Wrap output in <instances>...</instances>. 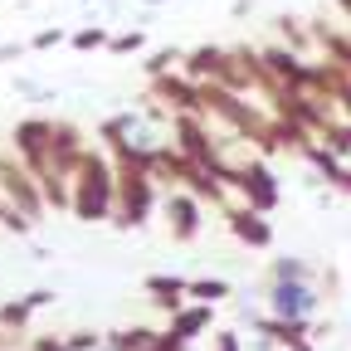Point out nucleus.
I'll list each match as a JSON object with an SVG mask.
<instances>
[{
    "instance_id": "1",
    "label": "nucleus",
    "mask_w": 351,
    "mask_h": 351,
    "mask_svg": "<svg viewBox=\"0 0 351 351\" xmlns=\"http://www.w3.org/2000/svg\"><path fill=\"white\" fill-rule=\"evenodd\" d=\"M117 210V161L108 147H88L73 171V219L78 225H103Z\"/></svg>"
},
{
    "instance_id": "2",
    "label": "nucleus",
    "mask_w": 351,
    "mask_h": 351,
    "mask_svg": "<svg viewBox=\"0 0 351 351\" xmlns=\"http://www.w3.org/2000/svg\"><path fill=\"white\" fill-rule=\"evenodd\" d=\"M0 195H5L15 210H25L29 219H39L44 210H49V200H44L39 181H34V171L10 152V156H0Z\"/></svg>"
},
{
    "instance_id": "3",
    "label": "nucleus",
    "mask_w": 351,
    "mask_h": 351,
    "mask_svg": "<svg viewBox=\"0 0 351 351\" xmlns=\"http://www.w3.org/2000/svg\"><path fill=\"white\" fill-rule=\"evenodd\" d=\"M234 195L249 205V210H258V215H274L278 210V181H274V171H269V161H263L258 152L239 166V176H234Z\"/></svg>"
},
{
    "instance_id": "4",
    "label": "nucleus",
    "mask_w": 351,
    "mask_h": 351,
    "mask_svg": "<svg viewBox=\"0 0 351 351\" xmlns=\"http://www.w3.org/2000/svg\"><path fill=\"white\" fill-rule=\"evenodd\" d=\"M322 293L313 278H269V313L274 317H313Z\"/></svg>"
},
{
    "instance_id": "5",
    "label": "nucleus",
    "mask_w": 351,
    "mask_h": 351,
    "mask_svg": "<svg viewBox=\"0 0 351 351\" xmlns=\"http://www.w3.org/2000/svg\"><path fill=\"white\" fill-rule=\"evenodd\" d=\"M147 98L166 103L171 112H205V103H200V83H195V78H186L181 69L147 78Z\"/></svg>"
},
{
    "instance_id": "6",
    "label": "nucleus",
    "mask_w": 351,
    "mask_h": 351,
    "mask_svg": "<svg viewBox=\"0 0 351 351\" xmlns=\"http://www.w3.org/2000/svg\"><path fill=\"white\" fill-rule=\"evenodd\" d=\"M200 195H191L186 186H171L166 195H161V210H166V225H171V239L176 244H191L195 234H200V225H205V219H200Z\"/></svg>"
},
{
    "instance_id": "7",
    "label": "nucleus",
    "mask_w": 351,
    "mask_h": 351,
    "mask_svg": "<svg viewBox=\"0 0 351 351\" xmlns=\"http://www.w3.org/2000/svg\"><path fill=\"white\" fill-rule=\"evenodd\" d=\"M49 137H54V117H25V122H15V132H10L15 156H20L25 166L49 161Z\"/></svg>"
},
{
    "instance_id": "8",
    "label": "nucleus",
    "mask_w": 351,
    "mask_h": 351,
    "mask_svg": "<svg viewBox=\"0 0 351 351\" xmlns=\"http://www.w3.org/2000/svg\"><path fill=\"white\" fill-rule=\"evenodd\" d=\"M298 156H302L307 166H313V171L322 176V181H327L332 191L351 195V161H346V156H337V152H332L327 142H317V137H313V142H307V147H302Z\"/></svg>"
},
{
    "instance_id": "9",
    "label": "nucleus",
    "mask_w": 351,
    "mask_h": 351,
    "mask_svg": "<svg viewBox=\"0 0 351 351\" xmlns=\"http://www.w3.org/2000/svg\"><path fill=\"white\" fill-rule=\"evenodd\" d=\"M225 225H230V234H234L239 244H249V249H269V244H274V225H269V215L249 210L244 200H239V205H225Z\"/></svg>"
},
{
    "instance_id": "10",
    "label": "nucleus",
    "mask_w": 351,
    "mask_h": 351,
    "mask_svg": "<svg viewBox=\"0 0 351 351\" xmlns=\"http://www.w3.org/2000/svg\"><path fill=\"white\" fill-rule=\"evenodd\" d=\"M83 152H88V142H83V127L78 122H64V117H54V137H49V156H54V166L73 181V171H78V161H83Z\"/></svg>"
},
{
    "instance_id": "11",
    "label": "nucleus",
    "mask_w": 351,
    "mask_h": 351,
    "mask_svg": "<svg viewBox=\"0 0 351 351\" xmlns=\"http://www.w3.org/2000/svg\"><path fill=\"white\" fill-rule=\"evenodd\" d=\"M181 73L195 78V83H225V73H230V49H219V44H200V49H186Z\"/></svg>"
},
{
    "instance_id": "12",
    "label": "nucleus",
    "mask_w": 351,
    "mask_h": 351,
    "mask_svg": "<svg viewBox=\"0 0 351 351\" xmlns=\"http://www.w3.org/2000/svg\"><path fill=\"white\" fill-rule=\"evenodd\" d=\"M142 293H147V302L156 307V313H181L186 307V298H191V278H176V274H152L147 283H142Z\"/></svg>"
},
{
    "instance_id": "13",
    "label": "nucleus",
    "mask_w": 351,
    "mask_h": 351,
    "mask_svg": "<svg viewBox=\"0 0 351 351\" xmlns=\"http://www.w3.org/2000/svg\"><path fill=\"white\" fill-rule=\"evenodd\" d=\"M249 322L263 332V337H274V346H298V341H313V317H254L249 313Z\"/></svg>"
},
{
    "instance_id": "14",
    "label": "nucleus",
    "mask_w": 351,
    "mask_h": 351,
    "mask_svg": "<svg viewBox=\"0 0 351 351\" xmlns=\"http://www.w3.org/2000/svg\"><path fill=\"white\" fill-rule=\"evenodd\" d=\"M313 39H317L322 59H332V64H341V69L351 73V20H346V25H327V20H313Z\"/></svg>"
},
{
    "instance_id": "15",
    "label": "nucleus",
    "mask_w": 351,
    "mask_h": 351,
    "mask_svg": "<svg viewBox=\"0 0 351 351\" xmlns=\"http://www.w3.org/2000/svg\"><path fill=\"white\" fill-rule=\"evenodd\" d=\"M210 322H215V302H186L181 313H171V317H166V327H171V332H181L186 341L205 337Z\"/></svg>"
},
{
    "instance_id": "16",
    "label": "nucleus",
    "mask_w": 351,
    "mask_h": 351,
    "mask_svg": "<svg viewBox=\"0 0 351 351\" xmlns=\"http://www.w3.org/2000/svg\"><path fill=\"white\" fill-rule=\"evenodd\" d=\"M278 25V44H288V49H298V54H307V49H313V25H302V20H293V15H278L274 20ZM307 59H313V54H307Z\"/></svg>"
},
{
    "instance_id": "17",
    "label": "nucleus",
    "mask_w": 351,
    "mask_h": 351,
    "mask_svg": "<svg viewBox=\"0 0 351 351\" xmlns=\"http://www.w3.org/2000/svg\"><path fill=\"white\" fill-rule=\"evenodd\" d=\"M34 313H39V307L29 302V293H25V298H10V302H0V332H25Z\"/></svg>"
},
{
    "instance_id": "18",
    "label": "nucleus",
    "mask_w": 351,
    "mask_h": 351,
    "mask_svg": "<svg viewBox=\"0 0 351 351\" xmlns=\"http://www.w3.org/2000/svg\"><path fill=\"white\" fill-rule=\"evenodd\" d=\"M108 346L112 351H147V346H156V327H117V332H108Z\"/></svg>"
},
{
    "instance_id": "19",
    "label": "nucleus",
    "mask_w": 351,
    "mask_h": 351,
    "mask_svg": "<svg viewBox=\"0 0 351 351\" xmlns=\"http://www.w3.org/2000/svg\"><path fill=\"white\" fill-rule=\"evenodd\" d=\"M108 39H112V29L108 25H78L73 34H69V44L78 54H93V49H108Z\"/></svg>"
},
{
    "instance_id": "20",
    "label": "nucleus",
    "mask_w": 351,
    "mask_h": 351,
    "mask_svg": "<svg viewBox=\"0 0 351 351\" xmlns=\"http://www.w3.org/2000/svg\"><path fill=\"white\" fill-rule=\"evenodd\" d=\"M137 132H142V112H117V117H108L98 127V137L103 142H122V137H137Z\"/></svg>"
},
{
    "instance_id": "21",
    "label": "nucleus",
    "mask_w": 351,
    "mask_h": 351,
    "mask_svg": "<svg viewBox=\"0 0 351 351\" xmlns=\"http://www.w3.org/2000/svg\"><path fill=\"white\" fill-rule=\"evenodd\" d=\"M234 288H230V278H191V298L195 302H225Z\"/></svg>"
},
{
    "instance_id": "22",
    "label": "nucleus",
    "mask_w": 351,
    "mask_h": 351,
    "mask_svg": "<svg viewBox=\"0 0 351 351\" xmlns=\"http://www.w3.org/2000/svg\"><path fill=\"white\" fill-rule=\"evenodd\" d=\"M317 142H327V147H332L337 156H346V161H351V117H337V122H332V127L322 132Z\"/></svg>"
},
{
    "instance_id": "23",
    "label": "nucleus",
    "mask_w": 351,
    "mask_h": 351,
    "mask_svg": "<svg viewBox=\"0 0 351 351\" xmlns=\"http://www.w3.org/2000/svg\"><path fill=\"white\" fill-rule=\"evenodd\" d=\"M181 59H186V49H156V54H147V78H156V73H171V69H181Z\"/></svg>"
},
{
    "instance_id": "24",
    "label": "nucleus",
    "mask_w": 351,
    "mask_h": 351,
    "mask_svg": "<svg viewBox=\"0 0 351 351\" xmlns=\"http://www.w3.org/2000/svg\"><path fill=\"white\" fill-rule=\"evenodd\" d=\"M108 49H112V54H142V49H147V34H142V29H117V34L108 39Z\"/></svg>"
},
{
    "instance_id": "25",
    "label": "nucleus",
    "mask_w": 351,
    "mask_h": 351,
    "mask_svg": "<svg viewBox=\"0 0 351 351\" xmlns=\"http://www.w3.org/2000/svg\"><path fill=\"white\" fill-rule=\"evenodd\" d=\"M269 278H313V263L307 258H274V269H269Z\"/></svg>"
},
{
    "instance_id": "26",
    "label": "nucleus",
    "mask_w": 351,
    "mask_h": 351,
    "mask_svg": "<svg viewBox=\"0 0 351 351\" xmlns=\"http://www.w3.org/2000/svg\"><path fill=\"white\" fill-rule=\"evenodd\" d=\"M108 341V332H93V327H83V332H69V346L73 351H98Z\"/></svg>"
},
{
    "instance_id": "27",
    "label": "nucleus",
    "mask_w": 351,
    "mask_h": 351,
    "mask_svg": "<svg viewBox=\"0 0 351 351\" xmlns=\"http://www.w3.org/2000/svg\"><path fill=\"white\" fill-rule=\"evenodd\" d=\"M64 39H69V34H64L59 25H44V29H39V34L29 39V49H59V44H64Z\"/></svg>"
},
{
    "instance_id": "28",
    "label": "nucleus",
    "mask_w": 351,
    "mask_h": 351,
    "mask_svg": "<svg viewBox=\"0 0 351 351\" xmlns=\"http://www.w3.org/2000/svg\"><path fill=\"white\" fill-rule=\"evenodd\" d=\"M156 351H191V341H186L181 332H171V327H161V332H156Z\"/></svg>"
},
{
    "instance_id": "29",
    "label": "nucleus",
    "mask_w": 351,
    "mask_h": 351,
    "mask_svg": "<svg viewBox=\"0 0 351 351\" xmlns=\"http://www.w3.org/2000/svg\"><path fill=\"white\" fill-rule=\"evenodd\" d=\"M29 351H73V346H69V337H34Z\"/></svg>"
},
{
    "instance_id": "30",
    "label": "nucleus",
    "mask_w": 351,
    "mask_h": 351,
    "mask_svg": "<svg viewBox=\"0 0 351 351\" xmlns=\"http://www.w3.org/2000/svg\"><path fill=\"white\" fill-rule=\"evenodd\" d=\"M215 351H239V332H215Z\"/></svg>"
},
{
    "instance_id": "31",
    "label": "nucleus",
    "mask_w": 351,
    "mask_h": 351,
    "mask_svg": "<svg viewBox=\"0 0 351 351\" xmlns=\"http://www.w3.org/2000/svg\"><path fill=\"white\" fill-rule=\"evenodd\" d=\"M29 49V44H0V64H10V59H20Z\"/></svg>"
},
{
    "instance_id": "32",
    "label": "nucleus",
    "mask_w": 351,
    "mask_h": 351,
    "mask_svg": "<svg viewBox=\"0 0 351 351\" xmlns=\"http://www.w3.org/2000/svg\"><path fill=\"white\" fill-rule=\"evenodd\" d=\"M29 302H34V307H49V302H54V293H49V288H34V293H29Z\"/></svg>"
},
{
    "instance_id": "33",
    "label": "nucleus",
    "mask_w": 351,
    "mask_h": 351,
    "mask_svg": "<svg viewBox=\"0 0 351 351\" xmlns=\"http://www.w3.org/2000/svg\"><path fill=\"white\" fill-rule=\"evenodd\" d=\"M249 10H254V0H234V5H230V15H234V20H244Z\"/></svg>"
},
{
    "instance_id": "34",
    "label": "nucleus",
    "mask_w": 351,
    "mask_h": 351,
    "mask_svg": "<svg viewBox=\"0 0 351 351\" xmlns=\"http://www.w3.org/2000/svg\"><path fill=\"white\" fill-rule=\"evenodd\" d=\"M337 10H341V15H346V20H351V0H337Z\"/></svg>"
},
{
    "instance_id": "35",
    "label": "nucleus",
    "mask_w": 351,
    "mask_h": 351,
    "mask_svg": "<svg viewBox=\"0 0 351 351\" xmlns=\"http://www.w3.org/2000/svg\"><path fill=\"white\" fill-rule=\"evenodd\" d=\"M283 351H313V341H298V346H283Z\"/></svg>"
},
{
    "instance_id": "36",
    "label": "nucleus",
    "mask_w": 351,
    "mask_h": 351,
    "mask_svg": "<svg viewBox=\"0 0 351 351\" xmlns=\"http://www.w3.org/2000/svg\"><path fill=\"white\" fill-rule=\"evenodd\" d=\"M137 5H147V10H156V5H166V0H137Z\"/></svg>"
},
{
    "instance_id": "37",
    "label": "nucleus",
    "mask_w": 351,
    "mask_h": 351,
    "mask_svg": "<svg viewBox=\"0 0 351 351\" xmlns=\"http://www.w3.org/2000/svg\"><path fill=\"white\" fill-rule=\"evenodd\" d=\"M98 351H112V346H108V341H103V346H98Z\"/></svg>"
},
{
    "instance_id": "38",
    "label": "nucleus",
    "mask_w": 351,
    "mask_h": 351,
    "mask_svg": "<svg viewBox=\"0 0 351 351\" xmlns=\"http://www.w3.org/2000/svg\"><path fill=\"white\" fill-rule=\"evenodd\" d=\"M78 5H93V0H78Z\"/></svg>"
},
{
    "instance_id": "39",
    "label": "nucleus",
    "mask_w": 351,
    "mask_h": 351,
    "mask_svg": "<svg viewBox=\"0 0 351 351\" xmlns=\"http://www.w3.org/2000/svg\"><path fill=\"white\" fill-rule=\"evenodd\" d=\"M147 351H156V346H147Z\"/></svg>"
}]
</instances>
